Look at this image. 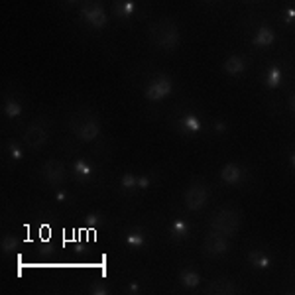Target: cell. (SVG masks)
Here are the masks:
<instances>
[{"mask_svg":"<svg viewBox=\"0 0 295 295\" xmlns=\"http://www.w3.org/2000/svg\"><path fill=\"white\" fill-rule=\"evenodd\" d=\"M149 41L163 51H171L179 45V28L169 18H159L149 26Z\"/></svg>","mask_w":295,"mask_h":295,"instance_id":"obj_1","label":"cell"},{"mask_svg":"<svg viewBox=\"0 0 295 295\" xmlns=\"http://www.w3.org/2000/svg\"><path fill=\"white\" fill-rule=\"evenodd\" d=\"M240 222H242V219H240L238 211H234V209H221L219 213L213 215L209 226H211L213 232H219L222 236H232V234L238 232Z\"/></svg>","mask_w":295,"mask_h":295,"instance_id":"obj_2","label":"cell"},{"mask_svg":"<svg viewBox=\"0 0 295 295\" xmlns=\"http://www.w3.org/2000/svg\"><path fill=\"white\" fill-rule=\"evenodd\" d=\"M81 18L95 30H103L109 24V16H107L105 8L101 6V2H87L81 8Z\"/></svg>","mask_w":295,"mask_h":295,"instance_id":"obj_3","label":"cell"},{"mask_svg":"<svg viewBox=\"0 0 295 295\" xmlns=\"http://www.w3.org/2000/svg\"><path fill=\"white\" fill-rule=\"evenodd\" d=\"M73 132L79 140L83 142H93L99 134H101V126L95 118H89V116H81L77 120H73Z\"/></svg>","mask_w":295,"mask_h":295,"instance_id":"obj_4","label":"cell"},{"mask_svg":"<svg viewBox=\"0 0 295 295\" xmlns=\"http://www.w3.org/2000/svg\"><path fill=\"white\" fill-rule=\"evenodd\" d=\"M207 199H209V193H207V189H205L203 185H199V183L191 185V187L187 189V193H185V205H187L189 211H201V209L207 205Z\"/></svg>","mask_w":295,"mask_h":295,"instance_id":"obj_5","label":"cell"},{"mask_svg":"<svg viewBox=\"0 0 295 295\" xmlns=\"http://www.w3.org/2000/svg\"><path fill=\"white\" fill-rule=\"evenodd\" d=\"M41 173H43L45 181H47L49 185H53V187L59 185V183L65 179V167H63V163H61L59 159H53V157L43 163Z\"/></svg>","mask_w":295,"mask_h":295,"instance_id":"obj_6","label":"cell"},{"mask_svg":"<svg viewBox=\"0 0 295 295\" xmlns=\"http://www.w3.org/2000/svg\"><path fill=\"white\" fill-rule=\"evenodd\" d=\"M171 93V81L167 77H155L146 87V99L148 101H161Z\"/></svg>","mask_w":295,"mask_h":295,"instance_id":"obj_7","label":"cell"},{"mask_svg":"<svg viewBox=\"0 0 295 295\" xmlns=\"http://www.w3.org/2000/svg\"><path fill=\"white\" fill-rule=\"evenodd\" d=\"M203 248H205V252L209 256H224L228 252V240L222 234H219V232H211L205 238Z\"/></svg>","mask_w":295,"mask_h":295,"instance_id":"obj_8","label":"cell"},{"mask_svg":"<svg viewBox=\"0 0 295 295\" xmlns=\"http://www.w3.org/2000/svg\"><path fill=\"white\" fill-rule=\"evenodd\" d=\"M24 142L34 149H39L47 144V130L43 126H37V124H32L26 128L24 132Z\"/></svg>","mask_w":295,"mask_h":295,"instance_id":"obj_9","label":"cell"},{"mask_svg":"<svg viewBox=\"0 0 295 295\" xmlns=\"http://www.w3.org/2000/svg\"><path fill=\"white\" fill-rule=\"evenodd\" d=\"M221 179L228 185H234L242 179V167L236 165V163H226L222 169H221Z\"/></svg>","mask_w":295,"mask_h":295,"instance_id":"obj_10","label":"cell"},{"mask_svg":"<svg viewBox=\"0 0 295 295\" xmlns=\"http://www.w3.org/2000/svg\"><path fill=\"white\" fill-rule=\"evenodd\" d=\"M274 41H276V34H274V30L268 28V26H262V28L256 32L254 39H252V43H254L256 47H268V45H272Z\"/></svg>","mask_w":295,"mask_h":295,"instance_id":"obj_11","label":"cell"},{"mask_svg":"<svg viewBox=\"0 0 295 295\" xmlns=\"http://www.w3.org/2000/svg\"><path fill=\"white\" fill-rule=\"evenodd\" d=\"M224 71L228 73V75H232V77H236V75H242L244 71H246V61H244V57H240V55H232V57H228L226 61H224Z\"/></svg>","mask_w":295,"mask_h":295,"instance_id":"obj_12","label":"cell"},{"mask_svg":"<svg viewBox=\"0 0 295 295\" xmlns=\"http://www.w3.org/2000/svg\"><path fill=\"white\" fill-rule=\"evenodd\" d=\"M112 10H114V16L118 18H130L136 10V4L132 0H114Z\"/></svg>","mask_w":295,"mask_h":295,"instance_id":"obj_13","label":"cell"},{"mask_svg":"<svg viewBox=\"0 0 295 295\" xmlns=\"http://www.w3.org/2000/svg\"><path fill=\"white\" fill-rule=\"evenodd\" d=\"M248 260H250V264H252L256 270H268V268L272 266V260H270L264 252H260V250H252V252L248 254Z\"/></svg>","mask_w":295,"mask_h":295,"instance_id":"obj_14","label":"cell"},{"mask_svg":"<svg viewBox=\"0 0 295 295\" xmlns=\"http://www.w3.org/2000/svg\"><path fill=\"white\" fill-rule=\"evenodd\" d=\"M207 292L209 294H234L236 292V288H234V284L230 282V280H215L209 288H207Z\"/></svg>","mask_w":295,"mask_h":295,"instance_id":"obj_15","label":"cell"},{"mask_svg":"<svg viewBox=\"0 0 295 295\" xmlns=\"http://www.w3.org/2000/svg\"><path fill=\"white\" fill-rule=\"evenodd\" d=\"M179 282H181L185 288H197V286L201 284V276H199L195 270L185 268V270L179 272Z\"/></svg>","mask_w":295,"mask_h":295,"instance_id":"obj_16","label":"cell"},{"mask_svg":"<svg viewBox=\"0 0 295 295\" xmlns=\"http://www.w3.org/2000/svg\"><path fill=\"white\" fill-rule=\"evenodd\" d=\"M282 79H284L282 69H280V67H272V69L268 71V75H266L264 83H266V87L276 89V87H280V85H282Z\"/></svg>","mask_w":295,"mask_h":295,"instance_id":"obj_17","label":"cell"},{"mask_svg":"<svg viewBox=\"0 0 295 295\" xmlns=\"http://www.w3.org/2000/svg\"><path fill=\"white\" fill-rule=\"evenodd\" d=\"M73 173H75L79 179H89V177L93 175V165L87 163V161H83V159H77V161L73 163Z\"/></svg>","mask_w":295,"mask_h":295,"instance_id":"obj_18","label":"cell"},{"mask_svg":"<svg viewBox=\"0 0 295 295\" xmlns=\"http://www.w3.org/2000/svg\"><path fill=\"white\" fill-rule=\"evenodd\" d=\"M179 126H181V130H185V132H199L201 130V122H199V118L197 116H183L181 120H179Z\"/></svg>","mask_w":295,"mask_h":295,"instance_id":"obj_19","label":"cell"},{"mask_svg":"<svg viewBox=\"0 0 295 295\" xmlns=\"http://www.w3.org/2000/svg\"><path fill=\"white\" fill-rule=\"evenodd\" d=\"M171 232H173L175 238H187V234H189V224H187L185 221L177 219V221H173V224H171Z\"/></svg>","mask_w":295,"mask_h":295,"instance_id":"obj_20","label":"cell"},{"mask_svg":"<svg viewBox=\"0 0 295 295\" xmlns=\"http://www.w3.org/2000/svg\"><path fill=\"white\" fill-rule=\"evenodd\" d=\"M120 187L124 191H136L138 189V177L134 173H124L120 177Z\"/></svg>","mask_w":295,"mask_h":295,"instance_id":"obj_21","label":"cell"},{"mask_svg":"<svg viewBox=\"0 0 295 295\" xmlns=\"http://www.w3.org/2000/svg\"><path fill=\"white\" fill-rule=\"evenodd\" d=\"M126 244L132 248H142L144 246V234L140 230H132L126 234Z\"/></svg>","mask_w":295,"mask_h":295,"instance_id":"obj_22","label":"cell"},{"mask_svg":"<svg viewBox=\"0 0 295 295\" xmlns=\"http://www.w3.org/2000/svg\"><path fill=\"white\" fill-rule=\"evenodd\" d=\"M4 114L10 116V118L20 116V114H22V105H20L18 101H6V105H4Z\"/></svg>","mask_w":295,"mask_h":295,"instance_id":"obj_23","label":"cell"},{"mask_svg":"<svg viewBox=\"0 0 295 295\" xmlns=\"http://www.w3.org/2000/svg\"><path fill=\"white\" fill-rule=\"evenodd\" d=\"M0 248H2V252L4 254H12L14 250H16V238L12 236V234H2V242H0Z\"/></svg>","mask_w":295,"mask_h":295,"instance_id":"obj_24","label":"cell"},{"mask_svg":"<svg viewBox=\"0 0 295 295\" xmlns=\"http://www.w3.org/2000/svg\"><path fill=\"white\" fill-rule=\"evenodd\" d=\"M8 153H10V157H12L14 161H20V159L24 157V153H22V149H20V148L16 146L14 142H10V144H8Z\"/></svg>","mask_w":295,"mask_h":295,"instance_id":"obj_25","label":"cell"},{"mask_svg":"<svg viewBox=\"0 0 295 295\" xmlns=\"http://www.w3.org/2000/svg\"><path fill=\"white\" fill-rule=\"evenodd\" d=\"M149 185H151V179H149L148 175H138V189H140V191L149 189Z\"/></svg>","mask_w":295,"mask_h":295,"instance_id":"obj_26","label":"cell"},{"mask_svg":"<svg viewBox=\"0 0 295 295\" xmlns=\"http://www.w3.org/2000/svg\"><path fill=\"white\" fill-rule=\"evenodd\" d=\"M288 24H292V22H295V10L294 8H290V10H286V18H284Z\"/></svg>","mask_w":295,"mask_h":295,"instance_id":"obj_27","label":"cell"},{"mask_svg":"<svg viewBox=\"0 0 295 295\" xmlns=\"http://www.w3.org/2000/svg\"><path fill=\"white\" fill-rule=\"evenodd\" d=\"M91 294L93 295H107L109 294V290H107V288H103V286H97V288H93V290H91Z\"/></svg>","mask_w":295,"mask_h":295,"instance_id":"obj_28","label":"cell"},{"mask_svg":"<svg viewBox=\"0 0 295 295\" xmlns=\"http://www.w3.org/2000/svg\"><path fill=\"white\" fill-rule=\"evenodd\" d=\"M99 221H101V215H97V213H91V215L87 217V222H89V224H97Z\"/></svg>","mask_w":295,"mask_h":295,"instance_id":"obj_29","label":"cell"},{"mask_svg":"<svg viewBox=\"0 0 295 295\" xmlns=\"http://www.w3.org/2000/svg\"><path fill=\"white\" fill-rule=\"evenodd\" d=\"M55 201H57V203H65V201H67V195H65L63 191H57V193H55Z\"/></svg>","mask_w":295,"mask_h":295,"instance_id":"obj_30","label":"cell"},{"mask_svg":"<svg viewBox=\"0 0 295 295\" xmlns=\"http://www.w3.org/2000/svg\"><path fill=\"white\" fill-rule=\"evenodd\" d=\"M224 130H226L224 122H215V132H224Z\"/></svg>","mask_w":295,"mask_h":295,"instance_id":"obj_31","label":"cell"},{"mask_svg":"<svg viewBox=\"0 0 295 295\" xmlns=\"http://www.w3.org/2000/svg\"><path fill=\"white\" fill-rule=\"evenodd\" d=\"M138 292H140L138 282H132V284H130V294H138Z\"/></svg>","mask_w":295,"mask_h":295,"instance_id":"obj_32","label":"cell"},{"mask_svg":"<svg viewBox=\"0 0 295 295\" xmlns=\"http://www.w3.org/2000/svg\"><path fill=\"white\" fill-rule=\"evenodd\" d=\"M290 109H292V111L295 112V95H292V97H290Z\"/></svg>","mask_w":295,"mask_h":295,"instance_id":"obj_33","label":"cell"},{"mask_svg":"<svg viewBox=\"0 0 295 295\" xmlns=\"http://www.w3.org/2000/svg\"><path fill=\"white\" fill-rule=\"evenodd\" d=\"M290 161H292V165H294V167H295V153H294V155H292V157H290Z\"/></svg>","mask_w":295,"mask_h":295,"instance_id":"obj_34","label":"cell"},{"mask_svg":"<svg viewBox=\"0 0 295 295\" xmlns=\"http://www.w3.org/2000/svg\"><path fill=\"white\" fill-rule=\"evenodd\" d=\"M67 2H71V4H73V2H79V0H67Z\"/></svg>","mask_w":295,"mask_h":295,"instance_id":"obj_35","label":"cell"},{"mask_svg":"<svg viewBox=\"0 0 295 295\" xmlns=\"http://www.w3.org/2000/svg\"><path fill=\"white\" fill-rule=\"evenodd\" d=\"M250 2H254V0H250Z\"/></svg>","mask_w":295,"mask_h":295,"instance_id":"obj_36","label":"cell"}]
</instances>
